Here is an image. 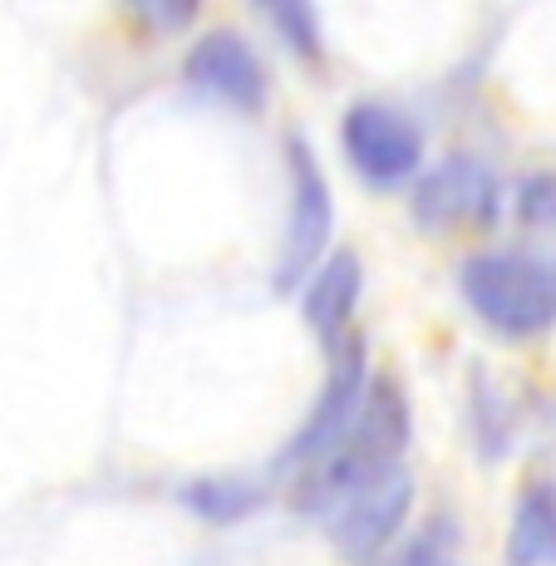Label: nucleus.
Listing matches in <instances>:
<instances>
[{
	"mask_svg": "<svg viewBox=\"0 0 556 566\" xmlns=\"http://www.w3.org/2000/svg\"><path fill=\"white\" fill-rule=\"evenodd\" d=\"M463 301L487 331L507 340H532V335L556 325V266L527 252H478L458 271Z\"/></svg>",
	"mask_w": 556,
	"mask_h": 566,
	"instance_id": "obj_1",
	"label": "nucleus"
},
{
	"mask_svg": "<svg viewBox=\"0 0 556 566\" xmlns=\"http://www.w3.org/2000/svg\"><path fill=\"white\" fill-rule=\"evenodd\" d=\"M413 503V483L405 463H389L379 473L350 478L340 488H325L315 497H301V513H311L325 527L331 547L345 562H375L379 552H389V542L405 527V513Z\"/></svg>",
	"mask_w": 556,
	"mask_h": 566,
	"instance_id": "obj_2",
	"label": "nucleus"
},
{
	"mask_svg": "<svg viewBox=\"0 0 556 566\" xmlns=\"http://www.w3.org/2000/svg\"><path fill=\"white\" fill-rule=\"evenodd\" d=\"M345 158L369 188H399L423 168V128L395 104H350L340 124Z\"/></svg>",
	"mask_w": 556,
	"mask_h": 566,
	"instance_id": "obj_3",
	"label": "nucleus"
},
{
	"mask_svg": "<svg viewBox=\"0 0 556 566\" xmlns=\"http://www.w3.org/2000/svg\"><path fill=\"white\" fill-rule=\"evenodd\" d=\"M286 172H291V222L276 261V291H296L311 281V271L325 261V242H331V222H335L331 182H325L315 154L305 148V138L286 144Z\"/></svg>",
	"mask_w": 556,
	"mask_h": 566,
	"instance_id": "obj_4",
	"label": "nucleus"
},
{
	"mask_svg": "<svg viewBox=\"0 0 556 566\" xmlns=\"http://www.w3.org/2000/svg\"><path fill=\"white\" fill-rule=\"evenodd\" d=\"M497 198H503L497 172L473 154H453L419 178V188H413V222L429 227V232L487 222L497 212Z\"/></svg>",
	"mask_w": 556,
	"mask_h": 566,
	"instance_id": "obj_5",
	"label": "nucleus"
},
{
	"mask_svg": "<svg viewBox=\"0 0 556 566\" xmlns=\"http://www.w3.org/2000/svg\"><path fill=\"white\" fill-rule=\"evenodd\" d=\"M365 389H369V369H365V345L359 340H340L331 355V379H325L321 399H315L311 419L296 429L286 449V463L291 468H311L315 459L335 449V443L350 433L359 405H365Z\"/></svg>",
	"mask_w": 556,
	"mask_h": 566,
	"instance_id": "obj_6",
	"label": "nucleus"
},
{
	"mask_svg": "<svg viewBox=\"0 0 556 566\" xmlns=\"http://www.w3.org/2000/svg\"><path fill=\"white\" fill-rule=\"evenodd\" d=\"M182 70H188L192 90L212 94V99H222L232 108L256 114V108L266 104V90H271L266 64H261V54L252 50V40L237 35V30H207V35H198Z\"/></svg>",
	"mask_w": 556,
	"mask_h": 566,
	"instance_id": "obj_7",
	"label": "nucleus"
},
{
	"mask_svg": "<svg viewBox=\"0 0 556 566\" xmlns=\"http://www.w3.org/2000/svg\"><path fill=\"white\" fill-rule=\"evenodd\" d=\"M359 286H365V266H359L355 252H331L311 271V281H305V291H301L305 325L331 350L345 340V325H350V315L359 306Z\"/></svg>",
	"mask_w": 556,
	"mask_h": 566,
	"instance_id": "obj_8",
	"label": "nucleus"
},
{
	"mask_svg": "<svg viewBox=\"0 0 556 566\" xmlns=\"http://www.w3.org/2000/svg\"><path fill=\"white\" fill-rule=\"evenodd\" d=\"M507 562L512 566H556V488L532 483L512 507L507 532Z\"/></svg>",
	"mask_w": 556,
	"mask_h": 566,
	"instance_id": "obj_9",
	"label": "nucleus"
},
{
	"mask_svg": "<svg viewBox=\"0 0 556 566\" xmlns=\"http://www.w3.org/2000/svg\"><path fill=\"white\" fill-rule=\"evenodd\" d=\"M261 503V493L242 478H198L182 488V507L202 522H242L252 517V507Z\"/></svg>",
	"mask_w": 556,
	"mask_h": 566,
	"instance_id": "obj_10",
	"label": "nucleus"
},
{
	"mask_svg": "<svg viewBox=\"0 0 556 566\" xmlns=\"http://www.w3.org/2000/svg\"><path fill=\"white\" fill-rule=\"evenodd\" d=\"M453 562H458V537L449 522H429L419 537H409L389 557V566H453Z\"/></svg>",
	"mask_w": 556,
	"mask_h": 566,
	"instance_id": "obj_11",
	"label": "nucleus"
},
{
	"mask_svg": "<svg viewBox=\"0 0 556 566\" xmlns=\"http://www.w3.org/2000/svg\"><path fill=\"white\" fill-rule=\"evenodd\" d=\"M266 15H271V25L281 30V40H286L296 54H321V20H315L311 6L286 0V6H271Z\"/></svg>",
	"mask_w": 556,
	"mask_h": 566,
	"instance_id": "obj_12",
	"label": "nucleus"
},
{
	"mask_svg": "<svg viewBox=\"0 0 556 566\" xmlns=\"http://www.w3.org/2000/svg\"><path fill=\"white\" fill-rule=\"evenodd\" d=\"M522 217H527V222L556 217V182L552 178H532L527 188H522Z\"/></svg>",
	"mask_w": 556,
	"mask_h": 566,
	"instance_id": "obj_13",
	"label": "nucleus"
},
{
	"mask_svg": "<svg viewBox=\"0 0 556 566\" xmlns=\"http://www.w3.org/2000/svg\"><path fill=\"white\" fill-rule=\"evenodd\" d=\"M148 20H158V25H188V20H192V6H153L148 10Z\"/></svg>",
	"mask_w": 556,
	"mask_h": 566,
	"instance_id": "obj_14",
	"label": "nucleus"
}]
</instances>
